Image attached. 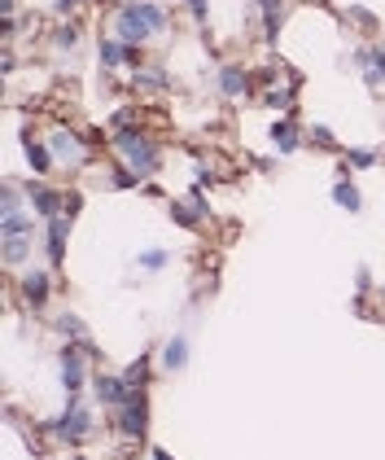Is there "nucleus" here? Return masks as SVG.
Masks as SVG:
<instances>
[{
  "label": "nucleus",
  "mask_w": 385,
  "mask_h": 460,
  "mask_svg": "<svg viewBox=\"0 0 385 460\" xmlns=\"http://www.w3.org/2000/svg\"><path fill=\"white\" fill-rule=\"evenodd\" d=\"M162 9L158 5H127L123 13H119V36L123 40H145V36H154V31H162Z\"/></svg>",
  "instance_id": "obj_1"
},
{
  "label": "nucleus",
  "mask_w": 385,
  "mask_h": 460,
  "mask_svg": "<svg viewBox=\"0 0 385 460\" xmlns=\"http://www.w3.org/2000/svg\"><path fill=\"white\" fill-rule=\"evenodd\" d=\"M119 150L127 154V162H131V167H136V175L154 171V150L145 145V136H140V131H119Z\"/></svg>",
  "instance_id": "obj_2"
},
{
  "label": "nucleus",
  "mask_w": 385,
  "mask_h": 460,
  "mask_svg": "<svg viewBox=\"0 0 385 460\" xmlns=\"http://www.w3.org/2000/svg\"><path fill=\"white\" fill-rule=\"evenodd\" d=\"M83 434H88V412L83 408H71L61 421H57V438H66V443H79Z\"/></svg>",
  "instance_id": "obj_3"
},
{
  "label": "nucleus",
  "mask_w": 385,
  "mask_h": 460,
  "mask_svg": "<svg viewBox=\"0 0 385 460\" xmlns=\"http://www.w3.org/2000/svg\"><path fill=\"white\" fill-rule=\"evenodd\" d=\"M119 408H123V430H127V434H145V394L136 390V394H131L127 403H119Z\"/></svg>",
  "instance_id": "obj_4"
},
{
  "label": "nucleus",
  "mask_w": 385,
  "mask_h": 460,
  "mask_svg": "<svg viewBox=\"0 0 385 460\" xmlns=\"http://www.w3.org/2000/svg\"><path fill=\"white\" fill-rule=\"evenodd\" d=\"M96 394H101L106 403H127L131 399L127 382H114V377H96Z\"/></svg>",
  "instance_id": "obj_5"
},
{
  "label": "nucleus",
  "mask_w": 385,
  "mask_h": 460,
  "mask_svg": "<svg viewBox=\"0 0 385 460\" xmlns=\"http://www.w3.org/2000/svg\"><path fill=\"white\" fill-rule=\"evenodd\" d=\"M61 382H66V390H75V386L83 382V359H79V351H66V355H61Z\"/></svg>",
  "instance_id": "obj_6"
},
{
  "label": "nucleus",
  "mask_w": 385,
  "mask_h": 460,
  "mask_svg": "<svg viewBox=\"0 0 385 460\" xmlns=\"http://www.w3.org/2000/svg\"><path fill=\"white\" fill-rule=\"evenodd\" d=\"M61 245H66V220L53 215L48 220V259L53 263H61Z\"/></svg>",
  "instance_id": "obj_7"
},
{
  "label": "nucleus",
  "mask_w": 385,
  "mask_h": 460,
  "mask_svg": "<svg viewBox=\"0 0 385 460\" xmlns=\"http://www.w3.org/2000/svg\"><path fill=\"white\" fill-rule=\"evenodd\" d=\"M53 154H57V158H75V162H79V158H83V145L71 136V131H57V136H53Z\"/></svg>",
  "instance_id": "obj_8"
},
{
  "label": "nucleus",
  "mask_w": 385,
  "mask_h": 460,
  "mask_svg": "<svg viewBox=\"0 0 385 460\" xmlns=\"http://www.w3.org/2000/svg\"><path fill=\"white\" fill-rule=\"evenodd\" d=\"M184 359H189V342L171 338V342H166V351H162V364L166 368H184Z\"/></svg>",
  "instance_id": "obj_9"
},
{
  "label": "nucleus",
  "mask_w": 385,
  "mask_h": 460,
  "mask_svg": "<svg viewBox=\"0 0 385 460\" xmlns=\"http://www.w3.org/2000/svg\"><path fill=\"white\" fill-rule=\"evenodd\" d=\"M22 289H27V299H31V307H44V294H48V276H44V272H31Z\"/></svg>",
  "instance_id": "obj_10"
},
{
  "label": "nucleus",
  "mask_w": 385,
  "mask_h": 460,
  "mask_svg": "<svg viewBox=\"0 0 385 460\" xmlns=\"http://www.w3.org/2000/svg\"><path fill=\"white\" fill-rule=\"evenodd\" d=\"M219 84H224V92H228V96H241V92L249 88V79H245V75L237 71V66H228V71L219 75Z\"/></svg>",
  "instance_id": "obj_11"
},
{
  "label": "nucleus",
  "mask_w": 385,
  "mask_h": 460,
  "mask_svg": "<svg viewBox=\"0 0 385 460\" xmlns=\"http://www.w3.org/2000/svg\"><path fill=\"white\" fill-rule=\"evenodd\" d=\"M31 202L40 206V215H48V220L57 215V193H48V189H31Z\"/></svg>",
  "instance_id": "obj_12"
},
{
  "label": "nucleus",
  "mask_w": 385,
  "mask_h": 460,
  "mask_svg": "<svg viewBox=\"0 0 385 460\" xmlns=\"http://www.w3.org/2000/svg\"><path fill=\"white\" fill-rule=\"evenodd\" d=\"M5 237H31V220H22L18 210L5 215Z\"/></svg>",
  "instance_id": "obj_13"
},
{
  "label": "nucleus",
  "mask_w": 385,
  "mask_h": 460,
  "mask_svg": "<svg viewBox=\"0 0 385 460\" xmlns=\"http://www.w3.org/2000/svg\"><path fill=\"white\" fill-rule=\"evenodd\" d=\"M272 136L280 141V150H284V154H289L293 145H298V131H293V123H276V127H272Z\"/></svg>",
  "instance_id": "obj_14"
},
{
  "label": "nucleus",
  "mask_w": 385,
  "mask_h": 460,
  "mask_svg": "<svg viewBox=\"0 0 385 460\" xmlns=\"http://www.w3.org/2000/svg\"><path fill=\"white\" fill-rule=\"evenodd\" d=\"M333 197H337V206H346V210H359V193H355V189H350V185H346V180H342V185H337V189H333Z\"/></svg>",
  "instance_id": "obj_15"
},
{
  "label": "nucleus",
  "mask_w": 385,
  "mask_h": 460,
  "mask_svg": "<svg viewBox=\"0 0 385 460\" xmlns=\"http://www.w3.org/2000/svg\"><path fill=\"white\" fill-rule=\"evenodd\" d=\"M22 254H27V237H5V259L18 263Z\"/></svg>",
  "instance_id": "obj_16"
},
{
  "label": "nucleus",
  "mask_w": 385,
  "mask_h": 460,
  "mask_svg": "<svg viewBox=\"0 0 385 460\" xmlns=\"http://www.w3.org/2000/svg\"><path fill=\"white\" fill-rule=\"evenodd\" d=\"M27 158H31V167H36V171H48V167H53V162H48V154L40 150V145H31V141H27Z\"/></svg>",
  "instance_id": "obj_17"
},
{
  "label": "nucleus",
  "mask_w": 385,
  "mask_h": 460,
  "mask_svg": "<svg viewBox=\"0 0 385 460\" xmlns=\"http://www.w3.org/2000/svg\"><path fill=\"white\" fill-rule=\"evenodd\" d=\"M145 368H149V355H140V359H136V364H131V368H127V377H123V382H127V386H136V382H145Z\"/></svg>",
  "instance_id": "obj_18"
},
{
  "label": "nucleus",
  "mask_w": 385,
  "mask_h": 460,
  "mask_svg": "<svg viewBox=\"0 0 385 460\" xmlns=\"http://www.w3.org/2000/svg\"><path fill=\"white\" fill-rule=\"evenodd\" d=\"M101 62H106V66H119V62H123V48H119V44H106V48H101Z\"/></svg>",
  "instance_id": "obj_19"
},
{
  "label": "nucleus",
  "mask_w": 385,
  "mask_h": 460,
  "mask_svg": "<svg viewBox=\"0 0 385 460\" xmlns=\"http://www.w3.org/2000/svg\"><path fill=\"white\" fill-rule=\"evenodd\" d=\"M140 263H145V268H162V263H166V254H162V250H149Z\"/></svg>",
  "instance_id": "obj_20"
},
{
  "label": "nucleus",
  "mask_w": 385,
  "mask_h": 460,
  "mask_svg": "<svg viewBox=\"0 0 385 460\" xmlns=\"http://www.w3.org/2000/svg\"><path fill=\"white\" fill-rule=\"evenodd\" d=\"M355 167H372V154H363V150H355V154H346Z\"/></svg>",
  "instance_id": "obj_21"
},
{
  "label": "nucleus",
  "mask_w": 385,
  "mask_h": 460,
  "mask_svg": "<svg viewBox=\"0 0 385 460\" xmlns=\"http://www.w3.org/2000/svg\"><path fill=\"white\" fill-rule=\"evenodd\" d=\"M267 101H272V106H289V92H284V88H272V96H267Z\"/></svg>",
  "instance_id": "obj_22"
},
{
  "label": "nucleus",
  "mask_w": 385,
  "mask_h": 460,
  "mask_svg": "<svg viewBox=\"0 0 385 460\" xmlns=\"http://www.w3.org/2000/svg\"><path fill=\"white\" fill-rule=\"evenodd\" d=\"M189 5H193V13H206V0H189Z\"/></svg>",
  "instance_id": "obj_23"
},
{
  "label": "nucleus",
  "mask_w": 385,
  "mask_h": 460,
  "mask_svg": "<svg viewBox=\"0 0 385 460\" xmlns=\"http://www.w3.org/2000/svg\"><path fill=\"white\" fill-rule=\"evenodd\" d=\"M61 5H66V9H71V5H75V0H61Z\"/></svg>",
  "instance_id": "obj_24"
}]
</instances>
